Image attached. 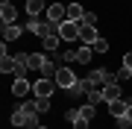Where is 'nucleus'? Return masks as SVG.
Wrapping results in <instances>:
<instances>
[{
	"label": "nucleus",
	"mask_w": 132,
	"mask_h": 129,
	"mask_svg": "<svg viewBox=\"0 0 132 129\" xmlns=\"http://www.w3.org/2000/svg\"><path fill=\"white\" fill-rule=\"evenodd\" d=\"M12 126H38V109H35V103H24V106H18V109L12 111Z\"/></svg>",
	"instance_id": "1"
},
{
	"label": "nucleus",
	"mask_w": 132,
	"mask_h": 129,
	"mask_svg": "<svg viewBox=\"0 0 132 129\" xmlns=\"http://www.w3.org/2000/svg\"><path fill=\"white\" fill-rule=\"evenodd\" d=\"M79 29H82V24H76V21H62L59 35H62V41H79Z\"/></svg>",
	"instance_id": "2"
},
{
	"label": "nucleus",
	"mask_w": 132,
	"mask_h": 129,
	"mask_svg": "<svg viewBox=\"0 0 132 129\" xmlns=\"http://www.w3.org/2000/svg\"><path fill=\"white\" fill-rule=\"evenodd\" d=\"M88 79L94 82L97 88H103V85H109V82H118V73H112V71H106V67H94V71L88 73Z\"/></svg>",
	"instance_id": "3"
},
{
	"label": "nucleus",
	"mask_w": 132,
	"mask_h": 129,
	"mask_svg": "<svg viewBox=\"0 0 132 129\" xmlns=\"http://www.w3.org/2000/svg\"><path fill=\"white\" fill-rule=\"evenodd\" d=\"M56 85H59V88H65V91H71V88L76 85V73L71 71V67L62 65V67H59V73H56Z\"/></svg>",
	"instance_id": "4"
},
{
	"label": "nucleus",
	"mask_w": 132,
	"mask_h": 129,
	"mask_svg": "<svg viewBox=\"0 0 132 129\" xmlns=\"http://www.w3.org/2000/svg\"><path fill=\"white\" fill-rule=\"evenodd\" d=\"M47 21H50V24H62V21H68V6L50 3V6H47Z\"/></svg>",
	"instance_id": "5"
},
{
	"label": "nucleus",
	"mask_w": 132,
	"mask_h": 129,
	"mask_svg": "<svg viewBox=\"0 0 132 129\" xmlns=\"http://www.w3.org/2000/svg\"><path fill=\"white\" fill-rule=\"evenodd\" d=\"M53 88H59V85H56V79L41 76V79L32 85V94H35V97H50V94H53Z\"/></svg>",
	"instance_id": "6"
},
{
	"label": "nucleus",
	"mask_w": 132,
	"mask_h": 129,
	"mask_svg": "<svg viewBox=\"0 0 132 129\" xmlns=\"http://www.w3.org/2000/svg\"><path fill=\"white\" fill-rule=\"evenodd\" d=\"M0 18H3V27L18 24V12H15V6L12 3H3V6H0Z\"/></svg>",
	"instance_id": "7"
},
{
	"label": "nucleus",
	"mask_w": 132,
	"mask_h": 129,
	"mask_svg": "<svg viewBox=\"0 0 132 129\" xmlns=\"http://www.w3.org/2000/svg\"><path fill=\"white\" fill-rule=\"evenodd\" d=\"M97 38H100L97 27H85V24H82V29H79V41H82V44H88V47H91V44H94Z\"/></svg>",
	"instance_id": "8"
},
{
	"label": "nucleus",
	"mask_w": 132,
	"mask_h": 129,
	"mask_svg": "<svg viewBox=\"0 0 132 129\" xmlns=\"http://www.w3.org/2000/svg\"><path fill=\"white\" fill-rule=\"evenodd\" d=\"M91 88H94V82H91L88 76H85V79H76V85H73L71 91H68V94H73V97H82V94H88Z\"/></svg>",
	"instance_id": "9"
},
{
	"label": "nucleus",
	"mask_w": 132,
	"mask_h": 129,
	"mask_svg": "<svg viewBox=\"0 0 132 129\" xmlns=\"http://www.w3.org/2000/svg\"><path fill=\"white\" fill-rule=\"evenodd\" d=\"M120 97V82H109V85H103V103H112Z\"/></svg>",
	"instance_id": "10"
},
{
	"label": "nucleus",
	"mask_w": 132,
	"mask_h": 129,
	"mask_svg": "<svg viewBox=\"0 0 132 129\" xmlns=\"http://www.w3.org/2000/svg\"><path fill=\"white\" fill-rule=\"evenodd\" d=\"M106 106H109V111H112L114 117H120V115H126V106H129V100L118 97V100H112V103H106Z\"/></svg>",
	"instance_id": "11"
},
{
	"label": "nucleus",
	"mask_w": 132,
	"mask_h": 129,
	"mask_svg": "<svg viewBox=\"0 0 132 129\" xmlns=\"http://www.w3.org/2000/svg\"><path fill=\"white\" fill-rule=\"evenodd\" d=\"M41 12H47V3H44V0H27V15L29 18H35V15H41Z\"/></svg>",
	"instance_id": "12"
},
{
	"label": "nucleus",
	"mask_w": 132,
	"mask_h": 129,
	"mask_svg": "<svg viewBox=\"0 0 132 129\" xmlns=\"http://www.w3.org/2000/svg\"><path fill=\"white\" fill-rule=\"evenodd\" d=\"M21 32H24V27H21V24H9V27H3V38H6V41H18Z\"/></svg>",
	"instance_id": "13"
},
{
	"label": "nucleus",
	"mask_w": 132,
	"mask_h": 129,
	"mask_svg": "<svg viewBox=\"0 0 132 129\" xmlns=\"http://www.w3.org/2000/svg\"><path fill=\"white\" fill-rule=\"evenodd\" d=\"M91 56H94V47H88V44H82V47H76V62L79 65H88Z\"/></svg>",
	"instance_id": "14"
},
{
	"label": "nucleus",
	"mask_w": 132,
	"mask_h": 129,
	"mask_svg": "<svg viewBox=\"0 0 132 129\" xmlns=\"http://www.w3.org/2000/svg\"><path fill=\"white\" fill-rule=\"evenodd\" d=\"M82 18H85V9L79 3H71L68 6V21H76V24H82Z\"/></svg>",
	"instance_id": "15"
},
{
	"label": "nucleus",
	"mask_w": 132,
	"mask_h": 129,
	"mask_svg": "<svg viewBox=\"0 0 132 129\" xmlns=\"http://www.w3.org/2000/svg\"><path fill=\"white\" fill-rule=\"evenodd\" d=\"M47 65V56L44 53H29V71H41Z\"/></svg>",
	"instance_id": "16"
},
{
	"label": "nucleus",
	"mask_w": 132,
	"mask_h": 129,
	"mask_svg": "<svg viewBox=\"0 0 132 129\" xmlns=\"http://www.w3.org/2000/svg\"><path fill=\"white\" fill-rule=\"evenodd\" d=\"M27 91H32V85H29L27 79H15V85H12V94L15 97H24Z\"/></svg>",
	"instance_id": "17"
},
{
	"label": "nucleus",
	"mask_w": 132,
	"mask_h": 129,
	"mask_svg": "<svg viewBox=\"0 0 132 129\" xmlns=\"http://www.w3.org/2000/svg\"><path fill=\"white\" fill-rule=\"evenodd\" d=\"M85 100H88L91 106H100V103H103V88H97V85H94L88 94H85Z\"/></svg>",
	"instance_id": "18"
},
{
	"label": "nucleus",
	"mask_w": 132,
	"mask_h": 129,
	"mask_svg": "<svg viewBox=\"0 0 132 129\" xmlns=\"http://www.w3.org/2000/svg\"><path fill=\"white\" fill-rule=\"evenodd\" d=\"M0 73H15V56H0Z\"/></svg>",
	"instance_id": "19"
},
{
	"label": "nucleus",
	"mask_w": 132,
	"mask_h": 129,
	"mask_svg": "<svg viewBox=\"0 0 132 129\" xmlns=\"http://www.w3.org/2000/svg\"><path fill=\"white\" fill-rule=\"evenodd\" d=\"M59 41H62V35H50V38H44L41 44H44V50H53V53H56V47H59Z\"/></svg>",
	"instance_id": "20"
},
{
	"label": "nucleus",
	"mask_w": 132,
	"mask_h": 129,
	"mask_svg": "<svg viewBox=\"0 0 132 129\" xmlns=\"http://www.w3.org/2000/svg\"><path fill=\"white\" fill-rule=\"evenodd\" d=\"M35 109H38V115L50 111V97H35Z\"/></svg>",
	"instance_id": "21"
},
{
	"label": "nucleus",
	"mask_w": 132,
	"mask_h": 129,
	"mask_svg": "<svg viewBox=\"0 0 132 129\" xmlns=\"http://www.w3.org/2000/svg\"><path fill=\"white\" fill-rule=\"evenodd\" d=\"M79 115H82V117H88V120H94V115H97V106H91V103H85L82 109H79Z\"/></svg>",
	"instance_id": "22"
},
{
	"label": "nucleus",
	"mask_w": 132,
	"mask_h": 129,
	"mask_svg": "<svg viewBox=\"0 0 132 129\" xmlns=\"http://www.w3.org/2000/svg\"><path fill=\"white\" fill-rule=\"evenodd\" d=\"M91 47H94V53H109V41H106V38H97Z\"/></svg>",
	"instance_id": "23"
},
{
	"label": "nucleus",
	"mask_w": 132,
	"mask_h": 129,
	"mask_svg": "<svg viewBox=\"0 0 132 129\" xmlns=\"http://www.w3.org/2000/svg\"><path fill=\"white\" fill-rule=\"evenodd\" d=\"M88 123H91V120H88V117H82V115H79V117H76V120H73V129H91Z\"/></svg>",
	"instance_id": "24"
},
{
	"label": "nucleus",
	"mask_w": 132,
	"mask_h": 129,
	"mask_svg": "<svg viewBox=\"0 0 132 129\" xmlns=\"http://www.w3.org/2000/svg\"><path fill=\"white\" fill-rule=\"evenodd\" d=\"M114 120H118V129H129V126H132V120H129L126 115H120V117H114Z\"/></svg>",
	"instance_id": "25"
},
{
	"label": "nucleus",
	"mask_w": 132,
	"mask_h": 129,
	"mask_svg": "<svg viewBox=\"0 0 132 129\" xmlns=\"http://www.w3.org/2000/svg\"><path fill=\"white\" fill-rule=\"evenodd\" d=\"M82 24H85V27H94V24H97V15H94V12H85Z\"/></svg>",
	"instance_id": "26"
},
{
	"label": "nucleus",
	"mask_w": 132,
	"mask_h": 129,
	"mask_svg": "<svg viewBox=\"0 0 132 129\" xmlns=\"http://www.w3.org/2000/svg\"><path fill=\"white\" fill-rule=\"evenodd\" d=\"M62 59H65V62H76V50H68V53H62Z\"/></svg>",
	"instance_id": "27"
},
{
	"label": "nucleus",
	"mask_w": 132,
	"mask_h": 129,
	"mask_svg": "<svg viewBox=\"0 0 132 129\" xmlns=\"http://www.w3.org/2000/svg\"><path fill=\"white\" fill-rule=\"evenodd\" d=\"M65 117H68V120H71V123H73V120H76V117H79V109H71V111H68V115H65Z\"/></svg>",
	"instance_id": "28"
},
{
	"label": "nucleus",
	"mask_w": 132,
	"mask_h": 129,
	"mask_svg": "<svg viewBox=\"0 0 132 129\" xmlns=\"http://www.w3.org/2000/svg\"><path fill=\"white\" fill-rule=\"evenodd\" d=\"M123 65H129V67H132V50L126 53V56H123Z\"/></svg>",
	"instance_id": "29"
},
{
	"label": "nucleus",
	"mask_w": 132,
	"mask_h": 129,
	"mask_svg": "<svg viewBox=\"0 0 132 129\" xmlns=\"http://www.w3.org/2000/svg\"><path fill=\"white\" fill-rule=\"evenodd\" d=\"M126 117L132 120V100H129V106H126Z\"/></svg>",
	"instance_id": "30"
},
{
	"label": "nucleus",
	"mask_w": 132,
	"mask_h": 129,
	"mask_svg": "<svg viewBox=\"0 0 132 129\" xmlns=\"http://www.w3.org/2000/svg\"><path fill=\"white\" fill-rule=\"evenodd\" d=\"M27 129H47V126H27Z\"/></svg>",
	"instance_id": "31"
}]
</instances>
